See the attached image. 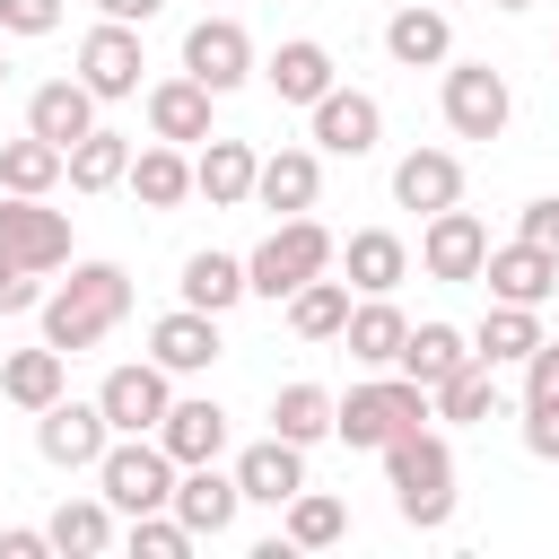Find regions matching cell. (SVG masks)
<instances>
[{"instance_id":"42","label":"cell","mask_w":559,"mask_h":559,"mask_svg":"<svg viewBox=\"0 0 559 559\" xmlns=\"http://www.w3.org/2000/svg\"><path fill=\"white\" fill-rule=\"evenodd\" d=\"M35 306H44V271H26V262L0 253V314H35Z\"/></svg>"},{"instance_id":"47","label":"cell","mask_w":559,"mask_h":559,"mask_svg":"<svg viewBox=\"0 0 559 559\" xmlns=\"http://www.w3.org/2000/svg\"><path fill=\"white\" fill-rule=\"evenodd\" d=\"M166 0H96V17H122V26H148Z\"/></svg>"},{"instance_id":"28","label":"cell","mask_w":559,"mask_h":559,"mask_svg":"<svg viewBox=\"0 0 559 559\" xmlns=\"http://www.w3.org/2000/svg\"><path fill=\"white\" fill-rule=\"evenodd\" d=\"M44 542H52L61 559H105V550L122 542V524H114V507H105V489H87V498H61V507H52V524H44Z\"/></svg>"},{"instance_id":"44","label":"cell","mask_w":559,"mask_h":559,"mask_svg":"<svg viewBox=\"0 0 559 559\" xmlns=\"http://www.w3.org/2000/svg\"><path fill=\"white\" fill-rule=\"evenodd\" d=\"M61 0H0V35H52Z\"/></svg>"},{"instance_id":"27","label":"cell","mask_w":559,"mask_h":559,"mask_svg":"<svg viewBox=\"0 0 559 559\" xmlns=\"http://www.w3.org/2000/svg\"><path fill=\"white\" fill-rule=\"evenodd\" d=\"M341 271H349L358 297H393V288L411 280V245H402L393 227H358V236L341 245Z\"/></svg>"},{"instance_id":"21","label":"cell","mask_w":559,"mask_h":559,"mask_svg":"<svg viewBox=\"0 0 559 559\" xmlns=\"http://www.w3.org/2000/svg\"><path fill=\"white\" fill-rule=\"evenodd\" d=\"M253 166H262V148L253 140H201V157H192V192L210 201V210H245L253 201Z\"/></svg>"},{"instance_id":"6","label":"cell","mask_w":559,"mask_h":559,"mask_svg":"<svg viewBox=\"0 0 559 559\" xmlns=\"http://www.w3.org/2000/svg\"><path fill=\"white\" fill-rule=\"evenodd\" d=\"M437 114H445L454 140H498L507 114H515V87H507V70H489V61H445Z\"/></svg>"},{"instance_id":"37","label":"cell","mask_w":559,"mask_h":559,"mask_svg":"<svg viewBox=\"0 0 559 559\" xmlns=\"http://www.w3.org/2000/svg\"><path fill=\"white\" fill-rule=\"evenodd\" d=\"M280 533H288V550H332V542L349 533V507H341L332 489H297V498L280 507Z\"/></svg>"},{"instance_id":"17","label":"cell","mask_w":559,"mask_h":559,"mask_svg":"<svg viewBox=\"0 0 559 559\" xmlns=\"http://www.w3.org/2000/svg\"><path fill=\"white\" fill-rule=\"evenodd\" d=\"M183 524H192V542H218L227 524H236V507H245V489H236V472H218V463H183L175 472V498H166Z\"/></svg>"},{"instance_id":"26","label":"cell","mask_w":559,"mask_h":559,"mask_svg":"<svg viewBox=\"0 0 559 559\" xmlns=\"http://www.w3.org/2000/svg\"><path fill=\"white\" fill-rule=\"evenodd\" d=\"M26 131L52 140V148H70L79 131H96V96H87V79H79V70H70V79H44V87L26 96Z\"/></svg>"},{"instance_id":"16","label":"cell","mask_w":559,"mask_h":559,"mask_svg":"<svg viewBox=\"0 0 559 559\" xmlns=\"http://www.w3.org/2000/svg\"><path fill=\"white\" fill-rule=\"evenodd\" d=\"M148 437L175 454V472H183V463H218V454H227V411H218L210 393H175Z\"/></svg>"},{"instance_id":"23","label":"cell","mask_w":559,"mask_h":559,"mask_svg":"<svg viewBox=\"0 0 559 559\" xmlns=\"http://www.w3.org/2000/svg\"><path fill=\"white\" fill-rule=\"evenodd\" d=\"M253 201L280 210V218L314 210V201H323V148H271V157L253 166Z\"/></svg>"},{"instance_id":"34","label":"cell","mask_w":559,"mask_h":559,"mask_svg":"<svg viewBox=\"0 0 559 559\" xmlns=\"http://www.w3.org/2000/svg\"><path fill=\"white\" fill-rule=\"evenodd\" d=\"M349 297H358L349 280L314 271V280H306V288H288L280 306H288V332H297V341H341V323H349Z\"/></svg>"},{"instance_id":"3","label":"cell","mask_w":559,"mask_h":559,"mask_svg":"<svg viewBox=\"0 0 559 559\" xmlns=\"http://www.w3.org/2000/svg\"><path fill=\"white\" fill-rule=\"evenodd\" d=\"M402 428H428V384H411L402 367H376L367 384L332 393V437H341L349 454H376V445H393Z\"/></svg>"},{"instance_id":"46","label":"cell","mask_w":559,"mask_h":559,"mask_svg":"<svg viewBox=\"0 0 559 559\" xmlns=\"http://www.w3.org/2000/svg\"><path fill=\"white\" fill-rule=\"evenodd\" d=\"M44 550H52L44 524H9V533H0V559H44Z\"/></svg>"},{"instance_id":"41","label":"cell","mask_w":559,"mask_h":559,"mask_svg":"<svg viewBox=\"0 0 559 559\" xmlns=\"http://www.w3.org/2000/svg\"><path fill=\"white\" fill-rule=\"evenodd\" d=\"M524 454H542V463H559V393H524Z\"/></svg>"},{"instance_id":"24","label":"cell","mask_w":559,"mask_h":559,"mask_svg":"<svg viewBox=\"0 0 559 559\" xmlns=\"http://www.w3.org/2000/svg\"><path fill=\"white\" fill-rule=\"evenodd\" d=\"M253 79H262L280 105H314V96H323L341 70H332V44H314V35H288V44H280V52L253 70Z\"/></svg>"},{"instance_id":"25","label":"cell","mask_w":559,"mask_h":559,"mask_svg":"<svg viewBox=\"0 0 559 559\" xmlns=\"http://www.w3.org/2000/svg\"><path fill=\"white\" fill-rule=\"evenodd\" d=\"M402 341H411V314L393 306V297H349V323H341V349L376 376V367H393L402 358Z\"/></svg>"},{"instance_id":"22","label":"cell","mask_w":559,"mask_h":559,"mask_svg":"<svg viewBox=\"0 0 559 559\" xmlns=\"http://www.w3.org/2000/svg\"><path fill=\"white\" fill-rule=\"evenodd\" d=\"M393 201L419 210V218H428V210H454V201H463V157H454V148H402V157H393Z\"/></svg>"},{"instance_id":"5","label":"cell","mask_w":559,"mask_h":559,"mask_svg":"<svg viewBox=\"0 0 559 559\" xmlns=\"http://www.w3.org/2000/svg\"><path fill=\"white\" fill-rule=\"evenodd\" d=\"M96 489H105L114 515H148V507L175 498V454H166L157 437H114V445L96 454Z\"/></svg>"},{"instance_id":"1","label":"cell","mask_w":559,"mask_h":559,"mask_svg":"<svg viewBox=\"0 0 559 559\" xmlns=\"http://www.w3.org/2000/svg\"><path fill=\"white\" fill-rule=\"evenodd\" d=\"M44 341L61 349V358H79V349H96L122 314H131V271L122 262H70V280L61 288H44Z\"/></svg>"},{"instance_id":"18","label":"cell","mask_w":559,"mask_h":559,"mask_svg":"<svg viewBox=\"0 0 559 559\" xmlns=\"http://www.w3.org/2000/svg\"><path fill=\"white\" fill-rule=\"evenodd\" d=\"M384 52H393L402 70H445V61H454V17H445L437 0H402V9L384 17Z\"/></svg>"},{"instance_id":"30","label":"cell","mask_w":559,"mask_h":559,"mask_svg":"<svg viewBox=\"0 0 559 559\" xmlns=\"http://www.w3.org/2000/svg\"><path fill=\"white\" fill-rule=\"evenodd\" d=\"M122 183L140 192V210H183L192 201V157L175 140H148V148H131V175Z\"/></svg>"},{"instance_id":"12","label":"cell","mask_w":559,"mask_h":559,"mask_svg":"<svg viewBox=\"0 0 559 559\" xmlns=\"http://www.w3.org/2000/svg\"><path fill=\"white\" fill-rule=\"evenodd\" d=\"M183 70H192L210 96H227V87H245L262 61H253V35H245L236 17H192V26H183Z\"/></svg>"},{"instance_id":"8","label":"cell","mask_w":559,"mask_h":559,"mask_svg":"<svg viewBox=\"0 0 559 559\" xmlns=\"http://www.w3.org/2000/svg\"><path fill=\"white\" fill-rule=\"evenodd\" d=\"M306 122H314V148L323 157H376L384 148V105L367 96V87H323L314 105H306Z\"/></svg>"},{"instance_id":"11","label":"cell","mask_w":559,"mask_h":559,"mask_svg":"<svg viewBox=\"0 0 559 559\" xmlns=\"http://www.w3.org/2000/svg\"><path fill=\"white\" fill-rule=\"evenodd\" d=\"M166 402H175V376H166L157 358H131V367H114V376L96 384V411H105L114 437H148V428L166 419Z\"/></svg>"},{"instance_id":"36","label":"cell","mask_w":559,"mask_h":559,"mask_svg":"<svg viewBox=\"0 0 559 559\" xmlns=\"http://www.w3.org/2000/svg\"><path fill=\"white\" fill-rule=\"evenodd\" d=\"M463 358H472V332H454V323H411V341H402V358H393V367H402L411 384H428V393H437Z\"/></svg>"},{"instance_id":"43","label":"cell","mask_w":559,"mask_h":559,"mask_svg":"<svg viewBox=\"0 0 559 559\" xmlns=\"http://www.w3.org/2000/svg\"><path fill=\"white\" fill-rule=\"evenodd\" d=\"M515 236H524V245H542V253L559 262V192H542V201H524V210H515Z\"/></svg>"},{"instance_id":"14","label":"cell","mask_w":559,"mask_h":559,"mask_svg":"<svg viewBox=\"0 0 559 559\" xmlns=\"http://www.w3.org/2000/svg\"><path fill=\"white\" fill-rule=\"evenodd\" d=\"M218 349H227V341H218V314H201V306H183V297L148 323V358H157L166 376H201V367H218Z\"/></svg>"},{"instance_id":"48","label":"cell","mask_w":559,"mask_h":559,"mask_svg":"<svg viewBox=\"0 0 559 559\" xmlns=\"http://www.w3.org/2000/svg\"><path fill=\"white\" fill-rule=\"evenodd\" d=\"M489 9H533V0H489Z\"/></svg>"},{"instance_id":"2","label":"cell","mask_w":559,"mask_h":559,"mask_svg":"<svg viewBox=\"0 0 559 559\" xmlns=\"http://www.w3.org/2000/svg\"><path fill=\"white\" fill-rule=\"evenodd\" d=\"M376 454H384V489H393L402 524L437 533V524L454 515V445H445V428H437V419H428V428H402V437L376 445Z\"/></svg>"},{"instance_id":"7","label":"cell","mask_w":559,"mask_h":559,"mask_svg":"<svg viewBox=\"0 0 559 559\" xmlns=\"http://www.w3.org/2000/svg\"><path fill=\"white\" fill-rule=\"evenodd\" d=\"M140 70H148V52H140V26H122V17H96V26L79 35V79H87V96H96V105H122V96H140Z\"/></svg>"},{"instance_id":"10","label":"cell","mask_w":559,"mask_h":559,"mask_svg":"<svg viewBox=\"0 0 559 559\" xmlns=\"http://www.w3.org/2000/svg\"><path fill=\"white\" fill-rule=\"evenodd\" d=\"M0 253L26 271H70V218L44 210V192H0Z\"/></svg>"},{"instance_id":"31","label":"cell","mask_w":559,"mask_h":559,"mask_svg":"<svg viewBox=\"0 0 559 559\" xmlns=\"http://www.w3.org/2000/svg\"><path fill=\"white\" fill-rule=\"evenodd\" d=\"M183 306H201V314H227V306H245L253 288H245V253H218V245H201V253H183Z\"/></svg>"},{"instance_id":"33","label":"cell","mask_w":559,"mask_h":559,"mask_svg":"<svg viewBox=\"0 0 559 559\" xmlns=\"http://www.w3.org/2000/svg\"><path fill=\"white\" fill-rule=\"evenodd\" d=\"M428 419H445V428H480V419H498V367H489V358H463V367L428 393Z\"/></svg>"},{"instance_id":"13","label":"cell","mask_w":559,"mask_h":559,"mask_svg":"<svg viewBox=\"0 0 559 559\" xmlns=\"http://www.w3.org/2000/svg\"><path fill=\"white\" fill-rule=\"evenodd\" d=\"M480 262H489V227L454 201V210H428V227H419V271L428 280H445V288H463V280H480Z\"/></svg>"},{"instance_id":"45","label":"cell","mask_w":559,"mask_h":559,"mask_svg":"<svg viewBox=\"0 0 559 559\" xmlns=\"http://www.w3.org/2000/svg\"><path fill=\"white\" fill-rule=\"evenodd\" d=\"M524 393H559V341H550V332H542L533 358H524Z\"/></svg>"},{"instance_id":"38","label":"cell","mask_w":559,"mask_h":559,"mask_svg":"<svg viewBox=\"0 0 559 559\" xmlns=\"http://www.w3.org/2000/svg\"><path fill=\"white\" fill-rule=\"evenodd\" d=\"M271 437L323 445V437H332V393H323V384H280V393H271Z\"/></svg>"},{"instance_id":"32","label":"cell","mask_w":559,"mask_h":559,"mask_svg":"<svg viewBox=\"0 0 559 559\" xmlns=\"http://www.w3.org/2000/svg\"><path fill=\"white\" fill-rule=\"evenodd\" d=\"M0 393H9L17 411H44V402H61V393H70V358H61L52 341L9 349V358H0Z\"/></svg>"},{"instance_id":"20","label":"cell","mask_w":559,"mask_h":559,"mask_svg":"<svg viewBox=\"0 0 559 559\" xmlns=\"http://www.w3.org/2000/svg\"><path fill=\"white\" fill-rule=\"evenodd\" d=\"M236 489H245V507H288V498L306 489V445L253 437V445L236 454Z\"/></svg>"},{"instance_id":"39","label":"cell","mask_w":559,"mask_h":559,"mask_svg":"<svg viewBox=\"0 0 559 559\" xmlns=\"http://www.w3.org/2000/svg\"><path fill=\"white\" fill-rule=\"evenodd\" d=\"M122 550H131V559H192V524H183L175 507L122 515Z\"/></svg>"},{"instance_id":"40","label":"cell","mask_w":559,"mask_h":559,"mask_svg":"<svg viewBox=\"0 0 559 559\" xmlns=\"http://www.w3.org/2000/svg\"><path fill=\"white\" fill-rule=\"evenodd\" d=\"M52 183H61V148L52 140L26 131V140L0 148V192H52Z\"/></svg>"},{"instance_id":"50","label":"cell","mask_w":559,"mask_h":559,"mask_svg":"<svg viewBox=\"0 0 559 559\" xmlns=\"http://www.w3.org/2000/svg\"><path fill=\"white\" fill-rule=\"evenodd\" d=\"M437 9H445V0H437Z\"/></svg>"},{"instance_id":"49","label":"cell","mask_w":559,"mask_h":559,"mask_svg":"<svg viewBox=\"0 0 559 559\" xmlns=\"http://www.w3.org/2000/svg\"><path fill=\"white\" fill-rule=\"evenodd\" d=\"M0 87H9V52H0Z\"/></svg>"},{"instance_id":"15","label":"cell","mask_w":559,"mask_h":559,"mask_svg":"<svg viewBox=\"0 0 559 559\" xmlns=\"http://www.w3.org/2000/svg\"><path fill=\"white\" fill-rule=\"evenodd\" d=\"M140 105H148V140L201 148V140H210V105H218V96H210L192 70H175V79H148V96H140Z\"/></svg>"},{"instance_id":"35","label":"cell","mask_w":559,"mask_h":559,"mask_svg":"<svg viewBox=\"0 0 559 559\" xmlns=\"http://www.w3.org/2000/svg\"><path fill=\"white\" fill-rule=\"evenodd\" d=\"M533 341H542V306H507V297H489V314H480V332H472V358H489V367H524Z\"/></svg>"},{"instance_id":"4","label":"cell","mask_w":559,"mask_h":559,"mask_svg":"<svg viewBox=\"0 0 559 559\" xmlns=\"http://www.w3.org/2000/svg\"><path fill=\"white\" fill-rule=\"evenodd\" d=\"M332 253H341V245H332V227L297 210V218H280V227H271V236L245 253V288L280 306V297H288V288H306L314 271H332Z\"/></svg>"},{"instance_id":"9","label":"cell","mask_w":559,"mask_h":559,"mask_svg":"<svg viewBox=\"0 0 559 559\" xmlns=\"http://www.w3.org/2000/svg\"><path fill=\"white\" fill-rule=\"evenodd\" d=\"M114 445V428H105V411H96V393L87 402H44L35 411V454L52 463V472H96V454Z\"/></svg>"},{"instance_id":"29","label":"cell","mask_w":559,"mask_h":559,"mask_svg":"<svg viewBox=\"0 0 559 559\" xmlns=\"http://www.w3.org/2000/svg\"><path fill=\"white\" fill-rule=\"evenodd\" d=\"M122 175H131V140H122V131H105V122H96V131H79V140L61 148V183H70V192H114Z\"/></svg>"},{"instance_id":"19","label":"cell","mask_w":559,"mask_h":559,"mask_svg":"<svg viewBox=\"0 0 559 559\" xmlns=\"http://www.w3.org/2000/svg\"><path fill=\"white\" fill-rule=\"evenodd\" d=\"M480 288L489 297H507V306H550L559 297V262L542 253V245H489V262H480Z\"/></svg>"}]
</instances>
